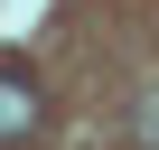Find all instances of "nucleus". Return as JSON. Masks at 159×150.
<instances>
[{"instance_id":"nucleus-1","label":"nucleus","mask_w":159,"mask_h":150,"mask_svg":"<svg viewBox=\"0 0 159 150\" xmlns=\"http://www.w3.org/2000/svg\"><path fill=\"white\" fill-rule=\"evenodd\" d=\"M28 131H38V85L0 66V150H10V141H28Z\"/></svg>"},{"instance_id":"nucleus-2","label":"nucleus","mask_w":159,"mask_h":150,"mask_svg":"<svg viewBox=\"0 0 159 150\" xmlns=\"http://www.w3.org/2000/svg\"><path fill=\"white\" fill-rule=\"evenodd\" d=\"M131 131H140V150H159V94H140V122Z\"/></svg>"}]
</instances>
